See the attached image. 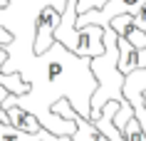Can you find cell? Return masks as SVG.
I'll list each match as a JSON object with an SVG mask.
<instances>
[{
    "label": "cell",
    "instance_id": "obj_6",
    "mask_svg": "<svg viewBox=\"0 0 146 141\" xmlns=\"http://www.w3.org/2000/svg\"><path fill=\"white\" fill-rule=\"evenodd\" d=\"M131 23H134V27H139V30L146 35V3L134 13V15H131Z\"/></svg>",
    "mask_w": 146,
    "mask_h": 141
},
{
    "label": "cell",
    "instance_id": "obj_3",
    "mask_svg": "<svg viewBox=\"0 0 146 141\" xmlns=\"http://www.w3.org/2000/svg\"><path fill=\"white\" fill-rule=\"evenodd\" d=\"M62 10H57L54 5H45L37 10L35 15V57L47 52L54 42V30L60 25Z\"/></svg>",
    "mask_w": 146,
    "mask_h": 141
},
{
    "label": "cell",
    "instance_id": "obj_8",
    "mask_svg": "<svg viewBox=\"0 0 146 141\" xmlns=\"http://www.w3.org/2000/svg\"><path fill=\"white\" fill-rule=\"evenodd\" d=\"M8 89H5V87H0V121H3V124H8V117H5V111H3V99H5V97H8Z\"/></svg>",
    "mask_w": 146,
    "mask_h": 141
},
{
    "label": "cell",
    "instance_id": "obj_11",
    "mask_svg": "<svg viewBox=\"0 0 146 141\" xmlns=\"http://www.w3.org/2000/svg\"><path fill=\"white\" fill-rule=\"evenodd\" d=\"M144 104H146V92H144Z\"/></svg>",
    "mask_w": 146,
    "mask_h": 141
},
{
    "label": "cell",
    "instance_id": "obj_7",
    "mask_svg": "<svg viewBox=\"0 0 146 141\" xmlns=\"http://www.w3.org/2000/svg\"><path fill=\"white\" fill-rule=\"evenodd\" d=\"M10 42H15V35H13L10 30H5V27L0 25V45L5 47V45H10Z\"/></svg>",
    "mask_w": 146,
    "mask_h": 141
},
{
    "label": "cell",
    "instance_id": "obj_1",
    "mask_svg": "<svg viewBox=\"0 0 146 141\" xmlns=\"http://www.w3.org/2000/svg\"><path fill=\"white\" fill-rule=\"evenodd\" d=\"M74 20H77V0H64L60 25L54 30V42H60L67 52H72L74 57H82V60L99 57L104 50V42H102L104 27H99V25L77 27Z\"/></svg>",
    "mask_w": 146,
    "mask_h": 141
},
{
    "label": "cell",
    "instance_id": "obj_10",
    "mask_svg": "<svg viewBox=\"0 0 146 141\" xmlns=\"http://www.w3.org/2000/svg\"><path fill=\"white\" fill-rule=\"evenodd\" d=\"M97 141H109V139H107V136H102V134H99V136H97Z\"/></svg>",
    "mask_w": 146,
    "mask_h": 141
},
{
    "label": "cell",
    "instance_id": "obj_2",
    "mask_svg": "<svg viewBox=\"0 0 146 141\" xmlns=\"http://www.w3.org/2000/svg\"><path fill=\"white\" fill-rule=\"evenodd\" d=\"M146 0H107L102 8L97 10H87L82 15H77L74 25L77 27H84V25H99V27H107L109 20L116 15H134Z\"/></svg>",
    "mask_w": 146,
    "mask_h": 141
},
{
    "label": "cell",
    "instance_id": "obj_4",
    "mask_svg": "<svg viewBox=\"0 0 146 141\" xmlns=\"http://www.w3.org/2000/svg\"><path fill=\"white\" fill-rule=\"evenodd\" d=\"M3 111H5V117H8V126L17 129V131H25V134H37L42 126L35 117H32L27 109L23 107H17V104H10L3 99Z\"/></svg>",
    "mask_w": 146,
    "mask_h": 141
},
{
    "label": "cell",
    "instance_id": "obj_5",
    "mask_svg": "<svg viewBox=\"0 0 146 141\" xmlns=\"http://www.w3.org/2000/svg\"><path fill=\"white\" fill-rule=\"evenodd\" d=\"M121 136H124V141H146V134H144V129L139 126V121L134 117L124 124V129H121Z\"/></svg>",
    "mask_w": 146,
    "mask_h": 141
},
{
    "label": "cell",
    "instance_id": "obj_9",
    "mask_svg": "<svg viewBox=\"0 0 146 141\" xmlns=\"http://www.w3.org/2000/svg\"><path fill=\"white\" fill-rule=\"evenodd\" d=\"M8 3H10V0H0V10H3V8H8Z\"/></svg>",
    "mask_w": 146,
    "mask_h": 141
}]
</instances>
